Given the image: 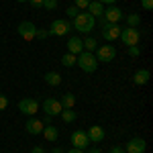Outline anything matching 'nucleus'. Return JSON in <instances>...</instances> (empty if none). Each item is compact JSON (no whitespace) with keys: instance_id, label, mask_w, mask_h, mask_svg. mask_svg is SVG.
Returning <instances> with one entry per match:
<instances>
[{"instance_id":"obj_25","label":"nucleus","mask_w":153,"mask_h":153,"mask_svg":"<svg viewBox=\"0 0 153 153\" xmlns=\"http://www.w3.org/2000/svg\"><path fill=\"white\" fill-rule=\"evenodd\" d=\"M43 8L55 10V8H57V0H43Z\"/></svg>"},{"instance_id":"obj_8","label":"nucleus","mask_w":153,"mask_h":153,"mask_svg":"<svg viewBox=\"0 0 153 153\" xmlns=\"http://www.w3.org/2000/svg\"><path fill=\"white\" fill-rule=\"evenodd\" d=\"M123 16H125V12L120 10L118 6H108V8H104V12H102V19H104L106 23H117L118 25V21H123Z\"/></svg>"},{"instance_id":"obj_9","label":"nucleus","mask_w":153,"mask_h":153,"mask_svg":"<svg viewBox=\"0 0 153 153\" xmlns=\"http://www.w3.org/2000/svg\"><path fill=\"white\" fill-rule=\"evenodd\" d=\"M19 110H21L23 114H29V117H33L37 110H39V102H37L35 98H23V100L19 102Z\"/></svg>"},{"instance_id":"obj_35","label":"nucleus","mask_w":153,"mask_h":153,"mask_svg":"<svg viewBox=\"0 0 153 153\" xmlns=\"http://www.w3.org/2000/svg\"><path fill=\"white\" fill-rule=\"evenodd\" d=\"M31 153H45V149H43V147H33Z\"/></svg>"},{"instance_id":"obj_27","label":"nucleus","mask_w":153,"mask_h":153,"mask_svg":"<svg viewBox=\"0 0 153 153\" xmlns=\"http://www.w3.org/2000/svg\"><path fill=\"white\" fill-rule=\"evenodd\" d=\"M129 55H131V57H139V55H141L139 45H131V47H129Z\"/></svg>"},{"instance_id":"obj_6","label":"nucleus","mask_w":153,"mask_h":153,"mask_svg":"<svg viewBox=\"0 0 153 153\" xmlns=\"http://www.w3.org/2000/svg\"><path fill=\"white\" fill-rule=\"evenodd\" d=\"M120 31H123V27H118L117 23H106V25H102V37H104L108 43L117 41L118 37H120Z\"/></svg>"},{"instance_id":"obj_40","label":"nucleus","mask_w":153,"mask_h":153,"mask_svg":"<svg viewBox=\"0 0 153 153\" xmlns=\"http://www.w3.org/2000/svg\"><path fill=\"white\" fill-rule=\"evenodd\" d=\"M14 2H29V0H14Z\"/></svg>"},{"instance_id":"obj_28","label":"nucleus","mask_w":153,"mask_h":153,"mask_svg":"<svg viewBox=\"0 0 153 153\" xmlns=\"http://www.w3.org/2000/svg\"><path fill=\"white\" fill-rule=\"evenodd\" d=\"M88 4H90V0H76L74 6H76L78 10H82V8H88Z\"/></svg>"},{"instance_id":"obj_2","label":"nucleus","mask_w":153,"mask_h":153,"mask_svg":"<svg viewBox=\"0 0 153 153\" xmlns=\"http://www.w3.org/2000/svg\"><path fill=\"white\" fill-rule=\"evenodd\" d=\"M78 65H80L86 74H94V71L98 70L96 55H94V53H88V51H82V53L78 55Z\"/></svg>"},{"instance_id":"obj_19","label":"nucleus","mask_w":153,"mask_h":153,"mask_svg":"<svg viewBox=\"0 0 153 153\" xmlns=\"http://www.w3.org/2000/svg\"><path fill=\"white\" fill-rule=\"evenodd\" d=\"M43 80H45V84H49V86H59V84H61V76H59L57 71H47V74L43 76Z\"/></svg>"},{"instance_id":"obj_38","label":"nucleus","mask_w":153,"mask_h":153,"mask_svg":"<svg viewBox=\"0 0 153 153\" xmlns=\"http://www.w3.org/2000/svg\"><path fill=\"white\" fill-rule=\"evenodd\" d=\"M68 153H84V151H82V149H70Z\"/></svg>"},{"instance_id":"obj_1","label":"nucleus","mask_w":153,"mask_h":153,"mask_svg":"<svg viewBox=\"0 0 153 153\" xmlns=\"http://www.w3.org/2000/svg\"><path fill=\"white\" fill-rule=\"evenodd\" d=\"M94 27H96V19L90 12H78V14L74 16L71 29H76L78 33H92Z\"/></svg>"},{"instance_id":"obj_11","label":"nucleus","mask_w":153,"mask_h":153,"mask_svg":"<svg viewBox=\"0 0 153 153\" xmlns=\"http://www.w3.org/2000/svg\"><path fill=\"white\" fill-rule=\"evenodd\" d=\"M71 143H74V149H82L84 151L90 145V139H88L86 131H76V133H71Z\"/></svg>"},{"instance_id":"obj_7","label":"nucleus","mask_w":153,"mask_h":153,"mask_svg":"<svg viewBox=\"0 0 153 153\" xmlns=\"http://www.w3.org/2000/svg\"><path fill=\"white\" fill-rule=\"evenodd\" d=\"M16 33L23 37L25 41H33L35 39V33H37V27L31 21H23V23L16 27Z\"/></svg>"},{"instance_id":"obj_16","label":"nucleus","mask_w":153,"mask_h":153,"mask_svg":"<svg viewBox=\"0 0 153 153\" xmlns=\"http://www.w3.org/2000/svg\"><path fill=\"white\" fill-rule=\"evenodd\" d=\"M88 12H90L94 19H100L102 12H104V4H100L98 0H90V4H88Z\"/></svg>"},{"instance_id":"obj_37","label":"nucleus","mask_w":153,"mask_h":153,"mask_svg":"<svg viewBox=\"0 0 153 153\" xmlns=\"http://www.w3.org/2000/svg\"><path fill=\"white\" fill-rule=\"evenodd\" d=\"M88 153H102V151H100L98 147H94V149H90V151H88Z\"/></svg>"},{"instance_id":"obj_21","label":"nucleus","mask_w":153,"mask_h":153,"mask_svg":"<svg viewBox=\"0 0 153 153\" xmlns=\"http://www.w3.org/2000/svg\"><path fill=\"white\" fill-rule=\"evenodd\" d=\"M59 114H61V118H63V123H68V125H70V123H74V120H76V117H78L74 108H63Z\"/></svg>"},{"instance_id":"obj_31","label":"nucleus","mask_w":153,"mask_h":153,"mask_svg":"<svg viewBox=\"0 0 153 153\" xmlns=\"http://www.w3.org/2000/svg\"><path fill=\"white\" fill-rule=\"evenodd\" d=\"M141 6L145 10H151L153 8V0H141Z\"/></svg>"},{"instance_id":"obj_14","label":"nucleus","mask_w":153,"mask_h":153,"mask_svg":"<svg viewBox=\"0 0 153 153\" xmlns=\"http://www.w3.org/2000/svg\"><path fill=\"white\" fill-rule=\"evenodd\" d=\"M43 120H39V118H29L27 120V125H25V129H27V133L29 135H41L43 133Z\"/></svg>"},{"instance_id":"obj_29","label":"nucleus","mask_w":153,"mask_h":153,"mask_svg":"<svg viewBox=\"0 0 153 153\" xmlns=\"http://www.w3.org/2000/svg\"><path fill=\"white\" fill-rule=\"evenodd\" d=\"M78 12H80V10H78L76 6H68V8H65V14H68V16H71V19H74Z\"/></svg>"},{"instance_id":"obj_12","label":"nucleus","mask_w":153,"mask_h":153,"mask_svg":"<svg viewBox=\"0 0 153 153\" xmlns=\"http://www.w3.org/2000/svg\"><path fill=\"white\" fill-rule=\"evenodd\" d=\"M145 149H147V143L141 137H133L127 143V153H145Z\"/></svg>"},{"instance_id":"obj_15","label":"nucleus","mask_w":153,"mask_h":153,"mask_svg":"<svg viewBox=\"0 0 153 153\" xmlns=\"http://www.w3.org/2000/svg\"><path fill=\"white\" fill-rule=\"evenodd\" d=\"M84 51V41L80 37H71L68 41V53H74V55H80Z\"/></svg>"},{"instance_id":"obj_4","label":"nucleus","mask_w":153,"mask_h":153,"mask_svg":"<svg viewBox=\"0 0 153 153\" xmlns=\"http://www.w3.org/2000/svg\"><path fill=\"white\" fill-rule=\"evenodd\" d=\"M118 39H123V43H125L127 47H131V45H139L141 33H139V29H131V27H127V29L120 31V37H118Z\"/></svg>"},{"instance_id":"obj_32","label":"nucleus","mask_w":153,"mask_h":153,"mask_svg":"<svg viewBox=\"0 0 153 153\" xmlns=\"http://www.w3.org/2000/svg\"><path fill=\"white\" fill-rule=\"evenodd\" d=\"M29 4H31L33 8H41V6H43V0H29Z\"/></svg>"},{"instance_id":"obj_26","label":"nucleus","mask_w":153,"mask_h":153,"mask_svg":"<svg viewBox=\"0 0 153 153\" xmlns=\"http://www.w3.org/2000/svg\"><path fill=\"white\" fill-rule=\"evenodd\" d=\"M47 37H51L49 35V31H45V29H37V33H35V39H47Z\"/></svg>"},{"instance_id":"obj_20","label":"nucleus","mask_w":153,"mask_h":153,"mask_svg":"<svg viewBox=\"0 0 153 153\" xmlns=\"http://www.w3.org/2000/svg\"><path fill=\"white\" fill-rule=\"evenodd\" d=\"M59 102H61L63 108H74V106H76V96L71 94V92H68V94L61 96V100H59Z\"/></svg>"},{"instance_id":"obj_33","label":"nucleus","mask_w":153,"mask_h":153,"mask_svg":"<svg viewBox=\"0 0 153 153\" xmlns=\"http://www.w3.org/2000/svg\"><path fill=\"white\" fill-rule=\"evenodd\" d=\"M110 153H125V149L118 147V145H114V147H110Z\"/></svg>"},{"instance_id":"obj_17","label":"nucleus","mask_w":153,"mask_h":153,"mask_svg":"<svg viewBox=\"0 0 153 153\" xmlns=\"http://www.w3.org/2000/svg\"><path fill=\"white\" fill-rule=\"evenodd\" d=\"M43 137H45L49 143H55L57 137H59V133H57V129H55L53 125H45V127H43Z\"/></svg>"},{"instance_id":"obj_13","label":"nucleus","mask_w":153,"mask_h":153,"mask_svg":"<svg viewBox=\"0 0 153 153\" xmlns=\"http://www.w3.org/2000/svg\"><path fill=\"white\" fill-rule=\"evenodd\" d=\"M86 135H88L90 143H100V141H104V129H102V127H98V125H92L90 129L86 131Z\"/></svg>"},{"instance_id":"obj_30","label":"nucleus","mask_w":153,"mask_h":153,"mask_svg":"<svg viewBox=\"0 0 153 153\" xmlns=\"http://www.w3.org/2000/svg\"><path fill=\"white\" fill-rule=\"evenodd\" d=\"M6 106H8V98L4 94H0V110H6Z\"/></svg>"},{"instance_id":"obj_39","label":"nucleus","mask_w":153,"mask_h":153,"mask_svg":"<svg viewBox=\"0 0 153 153\" xmlns=\"http://www.w3.org/2000/svg\"><path fill=\"white\" fill-rule=\"evenodd\" d=\"M51 153H61V149H53V151H51Z\"/></svg>"},{"instance_id":"obj_22","label":"nucleus","mask_w":153,"mask_h":153,"mask_svg":"<svg viewBox=\"0 0 153 153\" xmlns=\"http://www.w3.org/2000/svg\"><path fill=\"white\" fill-rule=\"evenodd\" d=\"M76 63H78V55H74V53H65L61 57V65H65V68H74Z\"/></svg>"},{"instance_id":"obj_34","label":"nucleus","mask_w":153,"mask_h":153,"mask_svg":"<svg viewBox=\"0 0 153 153\" xmlns=\"http://www.w3.org/2000/svg\"><path fill=\"white\" fill-rule=\"evenodd\" d=\"M98 2H100V4H108V6H112L117 0H98Z\"/></svg>"},{"instance_id":"obj_5","label":"nucleus","mask_w":153,"mask_h":153,"mask_svg":"<svg viewBox=\"0 0 153 153\" xmlns=\"http://www.w3.org/2000/svg\"><path fill=\"white\" fill-rule=\"evenodd\" d=\"M70 31H71V25L68 21H63V19L53 21L51 27H49V35H55V37H63V35H68Z\"/></svg>"},{"instance_id":"obj_23","label":"nucleus","mask_w":153,"mask_h":153,"mask_svg":"<svg viewBox=\"0 0 153 153\" xmlns=\"http://www.w3.org/2000/svg\"><path fill=\"white\" fill-rule=\"evenodd\" d=\"M96 47H98V41H96L94 37H88V39L84 41V51H88V53H94Z\"/></svg>"},{"instance_id":"obj_3","label":"nucleus","mask_w":153,"mask_h":153,"mask_svg":"<svg viewBox=\"0 0 153 153\" xmlns=\"http://www.w3.org/2000/svg\"><path fill=\"white\" fill-rule=\"evenodd\" d=\"M114 57H117V49L112 47V45H100V47H96V61L98 63H110Z\"/></svg>"},{"instance_id":"obj_18","label":"nucleus","mask_w":153,"mask_h":153,"mask_svg":"<svg viewBox=\"0 0 153 153\" xmlns=\"http://www.w3.org/2000/svg\"><path fill=\"white\" fill-rule=\"evenodd\" d=\"M133 82L137 84V86H145V84L149 82V71H147V70L135 71V76H133Z\"/></svg>"},{"instance_id":"obj_10","label":"nucleus","mask_w":153,"mask_h":153,"mask_svg":"<svg viewBox=\"0 0 153 153\" xmlns=\"http://www.w3.org/2000/svg\"><path fill=\"white\" fill-rule=\"evenodd\" d=\"M43 110L49 117H57L59 112L63 110V106H61V102L57 98H47V100H43Z\"/></svg>"},{"instance_id":"obj_24","label":"nucleus","mask_w":153,"mask_h":153,"mask_svg":"<svg viewBox=\"0 0 153 153\" xmlns=\"http://www.w3.org/2000/svg\"><path fill=\"white\" fill-rule=\"evenodd\" d=\"M127 25H129L131 29H137V27L141 25V16H139L137 12H133V14H129V16H127Z\"/></svg>"},{"instance_id":"obj_36","label":"nucleus","mask_w":153,"mask_h":153,"mask_svg":"<svg viewBox=\"0 0 153 153\" xmlns=\"http://www.w3.org/2000/svg\"><path fill=\"white\" fill-rule=\"evenodd\" d=\"M43 125H51V117H49V114H45V120H43Z\"/></svg>"}]
</instances>
